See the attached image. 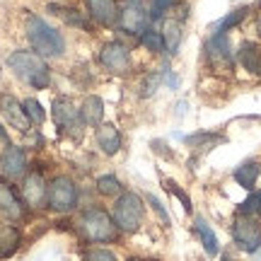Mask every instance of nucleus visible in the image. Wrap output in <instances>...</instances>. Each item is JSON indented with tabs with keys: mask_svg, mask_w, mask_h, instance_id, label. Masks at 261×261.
<instances>
[{
	"mask_svg": "<svg viewBox=\"0 0 261 261\" xmlns=\"http://www.w3.org/2000/svg\"><path fill=\"white\" fill-rule=\"evenodd\" d=\"M232 240L237 244V249H242L247 254H256L261 249V225L256 218L249 215H240L232 220Z\"/></svg>",
	"mask_w": 261,
	"mask_h": 261,
	"instance_id": "obj_8",
	"label": "nucleus"
},
{
	"mask_svg": "<svg viewBox=\"0 0 261 261\" xmlns=\"http://www.w3.org/2000/svg\"><path fill=\"white\" fill-rule=\"evenodd\" d=\"M85 8H87V15L102 27L119 24L121 10L116 5V0H85Z\"/></svg>",
	"mask_w": 261,
	"mask_h": 261,
	"instance_id": "obj_15",
	"label": "nucleus"
},
{
	"mask_svg": "<svg viewBox=\"0 0 261 261\" xmlns=\"http://www.w3.org/2000/svg\"><path fill=\"white\" fill-rule=\"evenodd\" d=\"M80 112H83L85 126H94V128H97V126H102V119H104V102H102V97L90 94V97L83 102Z\"/></svg>",
	"mask_w": 261,
	"mask_h": 261,
	"instance_id": "obj_22",
	"label": "nucleus"
},
{
	"mask_svg": "<svg viewBox=\"0 0 261 261\" xmlns=\"http://www.w3.org/2000/svg\"><path fill=\"white\" fill-rule=\"evenodd\" d=\"M223 261H232V259H230V256H227V254H225V256H223Z\"/></svg>",
	"mask_w": 261,
	"mask_h": 261,
	"instance_id": "obj_38",
	"label": "nucleus"
},
{
	"mask_svg": "<svg viewBox=\"0 0 261 261\" xmlns=\"http://www.w3.org/2000/svg\"><path fill=\"white\" fill-rule=\"evenodd\" d=\"M203 54H205V63L211 68V73H215V75H232L234 73L237 56H234L232 44H230V37H227V34H211L203 46Z\"/></svg>",
	"mask_w": 261,
	"mask_h": 261,
	"instance_id": "obj_6",
	"label": "nucleus"
},
{
	"mask_svg": "<svg viewBox=\"0 0 261 261\" xmlns=\"http://www.w3.org/2000/svg\"><path fill=\"white\" fill-rule=\"evenodd\" d=\"M77 230L87 242H114L119 237V227L114 223V218L102 205H87L80 218H77Z\"/></svg>",
	"mask_w": 261,
	"mask_h": 261,
	"instance_id": "obj_3",
	"label": "nucleus"
},
{
	"mask_svg": "<svg viewBox=\"0 0 261 261\" xmlns=\"http://www.w3.org/2000/svg\"><path fill=\"white\" fill-rule=\"evenodd\" d=\"M259 3H261V0H259Z\"/></svg>",
	"mask_w": 261,
	"mask_h": 261,
	"instance_id": "obj_40",
	"label": "nucleus"
},
{
	"mask_svg": "<svg viewBox=\"0 0 261 261\" xmlns=\"http://www.w3.org/2000/svg\"><path fill=\"white\" fill-rule=\"evenodd\" d=\"M0 140H3V143H8V145H10V138H8V133L3 130V126H0Z\"/></svg>",
	"mask_w": 261,
	"mask_h": 261,
	"instance_id": "obj_36",
	"label": "nucleus"
},
{
	"mask_svg": "<svg viewBox=\"0 0 261 261\" xmlns=\"http://www.w3.org/2000/svg\"><path fill=\"white\" fill-rule=\"evenodd\" d=\"M148 203L152 205V211L160 215V220H162V225H169V213L165 211V205L160 203V198L158 196H152V194H148Z\"/></svg>",
	"mask_w": 261,
	"mask_h": 261,
	"instance_id": "obj_34",
	"label": "nucleus"
},
{
	"mask_svg": "<svg viewBox=\"0 0 261 261\" xmlns=\"http://www.w3.org/2000/svg\"><path fill=\"white\" fill-rule=\"evenodd\" d=\"M150 0H126V5H143V8H148Z\"/></svg>",
	"mask_w": 261,
	"mask_h": 261,
	"instance_id": "obj_35",
	"label": "nucleus"
},
{
	"mask_svg": "<svg viewBox=\"0 0 261 261\" xmlns=\"http://www.w3.org/2000/svg\"><path fill=\"white\" fill-rule=\"evenodd\" d=\"M232 177L242 189L254 191V187H256V181H259V177H261V162L259 160H247V162H242L240 167L234 169Z\"/></svg>",
	"mask_w": 261,
	"mask_h": 261,
	"instance_id": "obj_18",
	"label": "nucleus"
},
{
	"mask_svg": "<svg viewBox=\"0 0 261 261\" xmlns=\"http://www.w3.org/2000/svg\"><path fill=\"white\" fill-rule=\"evenodd\" d=\"M5 63L32 90H46L48 85H51V68L34 51H12Z\"/></svg>",
	"mask_w": 261,
	"mask_h": 261,
	"instance_id": "obj_1",
	"label": "nucleus"
},
{
	"mask_svg": "<svg viewBox=\"0 0 261 261\" xmlns=\"http://www.w3.org/2000/svg\"><path fill=\"white\" fill-rule=\"evenodd\" d=\"M247 15H249V8H237L232 10L230 15H225L218 24H215L213 34H227L230 29H234L237 24H242V19H247Z\"/></svg>",
	"mask_w": 261,
	"mask_h": 261,
	"instance_id": "obj_25",
	"label": "nucleus"
},
{
	"mask_svg": "<svg viewBox=\"0 0 261 261\" xmlns=\"http://www.w3.org/2000/svg\"><path fill=\"white\" fill-rule=\"evenodd\" d=\"M24 29H27V39L32 48H34V54H39L41 58H61L65 54L63 34L51 27L44 17L29 15Z\"/></svg>",
	"mask_w": 261,
	"mask_h": 261,
	"instance_id": "obj_2",
	"label": "nucleus"
},
{
	"mask_svg": "<svg viewBox=\"0 0 261 261\" xmlns=\"http://www.w3.org/2000/svg\"><path fill=\"white\" fill-rule=\"evenodd\" d=\"M97 194L104 196V198H116V196L123 194V187L114 174H102L97 179Z\"/></svg>",
	"mask_w": 261,
	"mask_h": 261,
	"instance_id": "obj_26",
	"label": "nucleus"
},
{
	"mask_svg": "<svg viewBox=\"0 0 261 261\" xmlns=\"http://www.w3.org/2000/svg\"><path fill=\"white\" fill-rule=\"evenodd\" d=\"M99 63L107 68L109 73H128L130 70V48L121 41H107L99 51Z\"/></svg>",
	"mask_w": 261,
	"mask_h": 261,
	"instance_id": "obj_10",
	"label": "nucleus"
},
{
	"mask_svg": "<svg viewBox=\"0 0 261 261\" xmlns=\"http://www.w3.org/2000/svg\"><path fill=\"white\" fill-rule=\"evenodd\" d=\"M187 145L189 148H198V150H211L215 148L218 143H223L225 136H220V133H208V130H201V133H194V136H189Z\"/></svg>",
	"mask_w": 261,
	"mask_h": 261,
	"instance_id": "obj_24",
	"label": "nucleus"
},
{
	"mask_svg": "<svg viewBox=\"0 0 261 261\" xmlns=\"http://www.w3.org/2000/svg\"><path fill=\"white\" fill-rule=\"evenodd\" d=\"M27 215V205L22 201V196L10 187L8 181L0 179V220L5 223H19Z\"/></svg>",
	"mask_w": 261,
	"mask_h": 261,
	"instance_id": "obj_11",
	"label": "nucleus"
},
{
	"mask_svg": "<svg viewBox=\"0 0 261 261\" xmlns=\"http://www.w3.org/2000/svg\"><path fill=\"white\" fill-rule=\"evenodd\" d=\"M0 114H3L5 121H8L12 128H17L19 133H29V130H32V121H29L24 107H22V102H17L12 94H0Z\"/></svg>",
	"mask_w": 261,
	"mask_h": 261,
	"instance_id": "obj_14",
	"label": "nucleus"
},
{
	"mask_svg": "<svg viewBox=\"0 0 261 261\" xmlns=\"http://www.w3.org/2000/svg\"><path fill=\"white\" fill-rule=\"evenodd\" d=\"M140 44H143V48H145V51L155 54V56L165 54V39H162V32H158V29H152V27H150L148 32L140 37Z\"/></svg>",
	"mask_w": 261,
	"mask_h": 261,
	"instance_id": "obj_28",
	"label": "nucleus"
},
{
	"mask_svg": "<svg viewBox=\"0 0 261 261\" xmlns=\"http://www.w3.org/2000/svg\"><path fill=\"white\" fill-rule=\"evenodd\" d=\"M46 205L54 213H70L77 208V184L68 174H58L48 181Z\"/></svg>",
	"mask_w": 261,
	"mask_h": 261,
	"instance_id": "obj_7",
	"label": "nucleus"
},
{
	"mask_svg": "<svg viewBox=\"0 0 261 261\" xmlns=\"http://www.w3.org/2000/svg\"><path fill=\"white\" fill-rule=\"evenodd\" d=\"M237 63L242 65L247 73L259 75L261 77V46L254 41H242V46L237 48Z\"/></svg>",
	"mask_w": 261,
	"mask_h": 261,
	"instance_id": "obj_17",
	"label": "nucleus"
},
{
	"mask_svg": "<svg viewBox=\"0 0 261 261\" xmlns=\"http://www.w3.org/2000/svg\"><path fill=\"white\" fill-rule=\"evenodd\" d=\"M22 107H24V112H27L29 121L34 123V126H44V121H46V112L41 109V104H39L34 97L24 99V102H22Z\"/></svg>",
	"mask_w": 261,
	"mask_h": 261,
	"instance_id": "obj_30",
	"label": "nucleus"
},
{
	"mask_svg": "<svg viewBox=\"0 0 261 261\" xmlns=\"http://www.w3.org/2000/svg\"><path fill=\"white\" fill-rule=\"evenodd\" d=\"M51 119L61 130V136L70 138L73 143H80L85 136V119L83 112L75 107L68 97H56L51 104Z\"/></svg>",
	"mask_w": 261,
	"mask_h": 261,
	"instance_id": "obj_5",
	"label": "nucleus"
},
{
	"mask_svg": "<svg viewBox=\"0 0 261 261\" xmlns=\"http://www.w3.org/2000/svg\"><path fill=\"white\" fill-rule=\"evenodd\" d=\"M237 213H240V215H249V218H256V220H259V218H261V189L249 191V196H247L242 203H240Z\"/></svg>",
	"mask_w": 261,
	"mask_h": 261,
	"instance_id": "obj_27",
	"label": "nucleus"
},
{
	"mask_svg": "<svg viewBox=\"0 0 261 261\" xmlns=\"http://www.w3.org/2000/svg\"><path fill=\"white\" fill-rule=\"evenodd\" d=\"M19 242H22V234L12 223L0 220V259H8L17 252Z\"/></svg>",
	"mask_w": 261,
	"mask_h": 261,
	"instance_id": "obj_19",
	"label": "nucleus"
},
{
	"mask_svg": "<svg viewBox=\"0 0 261 261\" xmlns=\"http://www.w3.org/2000/svg\"><path fill=\"white\" fill-rule=\"evenodd\" d=\"M165 189H167L169 194H174L179 201H181V205H184V211H187V213H191V211H194V205H191V198H189V194H187V191H184L181 187H179L177 181H172V179H165Z\"/></svg>",
	"mask_w": 261,
	"mask_h": 261,
	"instance_id": "obj_31",
	"label": "nucleus"
},
{
	"mask_svg": "<svg viewBox=\"0 0 261 261\" xmlns=\"http://www.w3.org/2000/svg\"><path fill=\"white\" fill-rule=\"evenodd\" d=\"M0 174L10 181L22 179L27 174V152L19 145H8L5 152L0 155Z\"/></svg>",
	"mask_w": 261,
	"mask_h": 261,
	"instance_id": "obj_13",
	"label": "nucleus"
},
{
	"mask_svg": "<svg viewBox=\"0 0 261 261\" xmlns=\"http://www.w3.org/2000/svg\"><path fill=\"white\" fill-rule=\"evenodd\" d=\"M160 83H162V73H150L145 75V80H143V85H140V90H143V97H152L155 94V90L160 87Z\"/></svg>",
	"mask_w": 261,
	"mask_h": 261,
	"instance_id": "obj_33",
	"label": "nucleus"
},
{
	"mask_svg": "<svg viewBox=\"0 0 261 261\" xmlns=\"http://www.w3.org/2000/svg\"><path fill=\"white\" fill-rule=\"evenodd\" d=\"M177 5H179L177 0H150V3H148L150 19H152V22H158V19H162L169 10H174Z\"/></svg>",
	"mask_w": 261,
	"mask_h": 261,
	"instance_id": "obj_29",
	"label": "nucleus"
},
{
	"mask_svg": "<svg viewBox=\"0 0 261 261\" xmlns=\"http://www.w3.org/2000/svg\"><path fill=\"white\" fill-rule=\"evenodd\" d=\"M51 12H56L58 17L63 19L68 27H75V29H83V32H90L92 24L90 19L85 17L83 12H77L75 8H63V5H51Z\"/></svg>",
	"mask_w": 261,
	"mask_h": 261,
	"instance_id": "obj_23",
	"label": "nucleus"
},
{
	"mask_svg": "<svg viewBox=\"0 0 261 261\" xmlns=\"http://www.w3.org/2000/svg\"><path fill=\"white\" fill-rule=\"evenodd\" d=\"M256 32H259V37H261V12H259V17H256Z\"/></svg>",
	"mask_w": 261,
	"mask_h": 261,
	"instance_id": "obj_37",
	"label": "nucleus"
},
{
	"mask_svg": "<svg viewBox=\"0 0 261 261\" xmlns=\"http://www.w3.org/2000/svg\"><path fill=\"white\" fill-rule=\"evenodd\" d=\"M94 140H97V148L102 150L104 155H116L121 150V133L114 123H102L94 128Z\"/></svg>",
	"mask_w": 261,
	"mask_h": 261,
	"instance_id": "obj_16",
	"label": "nucleus"
},
{
	"mask_svg": "<svg viewBox=\"0 0 261 261\" xmlns=\"http://www.w3.org/2000/svg\"><path fill=\"white\" fill-rule=\"evenodd\" d=\"M181 37H184V32H181V19H177V17H167L165 22H162V39H165V54L174 56V54L179 51Z\"/></svg>",
	"mask_w": 261,
	"mask_h": 261,
	"instance_id": "obj_20",
	"label": "nucleus"
},
{
	"mask_svg": "<svg viewBox=\"0 0 261 261\" xmlns=\"http://www.w3.org/2000/svg\"><path fill=\"white\" fill-rule=\"evenodd\" d=\"M112 218L119 232H138L143 218H145V203L136 191H123L121 196H116L112 208Z\"/></svg>",
	"mask_w": 261,
	"mask_h": 261,
	"instance_id": "obj_4",
	"label": "nucleus"
},
{
	"mask_svg": "<svg viewBox=\"0 0 261 261\" xmlns=\"http://www.w3.org/2000/svg\"><path fill=\"white\" fill-rule=\"evenodd\" d=\"M22 201L27 208H44L46 205V198H48V181L44 177V172L41 169H32L24 174L22 179Z\"/></svg>",
	"mask_w": 261,
	"mask_h": 261,
	"instance_id": "obj_9",
	"label": "nucleus"
},
{
	"mask_svg": "<svg viewBox=\"0 0 261 261\" xmlns=\"http://www.w3.org/2000/svg\"><path fill=\"white\" fill-rule=\"evenodd\" d=\"M83 261H119L116 254L109 252V249H99V247H92V249H85Z\"/></svg>",
	"mask_w": 261,
	"mask_h": 261,
	"instance_id": "obj_32",
	"label": "nucleus"
},
{
	"mask_svg": "<svg viewBox=\"0 0 261 261\" xmlns=\"http://www.w3.org/2000/svg\"><path fill=\"white\" fill-rule=\"evenodd\" d=\"M130 261H143V259H130Z\"/></svg>",
	"mask_w": 261,
	"mask_h": 261,
	"instance_id": "obj_39",
	"label": "nucleus"
},
{
	"mask_svg": "<svg viewBox=\"0 0 261 261\" xmlns=\"http://www.w3.org/2000/svg\"><path fill=\"white\" fill-rule=\"evenodd\" d=\"M194 230H196V234H198L201 244H203L205 254H208V256H218V254H220V242H218V237H215L213 227L205 223L203 218H196V220H194Z\"/></svg>",
	"mask_w": 261,
	"mask_h": 261,
	"instance_id": "obj_21",
	"label": "nucleus"
},
{
	"mask_svg": "<svg viewBox=\"0 0 261 261\" xmlns=\"http://www.w3.org/2000/svg\"><path fill=\"white\" fill-rule=\"evenodd\" d=\"M150 24H152L150 12H148V8H143V5H126V8L121 10V15H119V27H121V32L128 34V37L140 39L150 29Z\"/></svg>",
	"mask_w": 261,
	"mask_h": 261,
	"instance_id": "obj_12",
	"label": "nucleus"
}]
</instances>
